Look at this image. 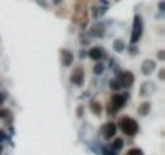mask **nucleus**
Instances as JSON below:
<instances>
[{
	"label": "nucleus",
	"instance_id": "1",
	"mask_svg": "<svg viewBox=\"0 0 165 155\" xmlns=\"http://www.w3.org/2000/svg\"><path fill=\"white\" fill-rule=\"evenodd\" d=\"M120 128H121V131H123L126 136H134L136 132L139 131L138 123H136L133 118H130V116H123L120 119Z\"/></svg>",
	"mask_w": 165,
	"mask_h": 155
},
{
	"label": "nucleus",
	"instance_id": "2",
	"mask_svg": "<svg viewBox=\"0 0 165 155\" xmlns=\"http://www.w3.org/2000/svg\"><path fill=\"white\" fill-rule=\"evenodd\" d=\"M126 98H128V94H115L112 97V100H110V107H109V113L113 115V113H117V111L121 108V107H125V103H126Z\"/></svg>",
	"mask_w": 165,
	"mask_h": 155
},
{
	"label": "nucleus",
	"instance_id": "3",
	"mask_svg": "<svg viewBox=\"0 0 165 155\" xmlns=\"http://www.w3.org/2000/svg\"><path fill=\"white\" fill-rule=\"evenodd\" d=\"M142 34V18L139 15L134 16V24H133V32H131V44H136L141 39Z\"/></svg>",
	"mask_w": 165,
	"mask_h": 155
},
{
	"label": "nucleus",
	"instance_id": "4",
	"mask_svg": "<svg viewBox=\"0 0 165 155\" xmlns=\"http://www.w3.org/2000/svg\"><path fill=\"white\" fill-rule=\"evenodd\" d=\"M70 78H71V82H73L75 86H83L84 84V69H83V66H76Z\"/></svg>",
	"mask_w": 165,
	"mask_h": 155
},
{
	"label": "nucleus",
	"instance_id": "5",
	"mask_svg": "<svg viewBox=\"0 0 165 155\" xmlns=\"http://www.w3.org/2000/svg\"><path fill=\"white\" fill-rule=\"evenodd\" d=\"M100 132H102V136L105 139H112L117 132V124L115 123H105L102 126V129H100Z\"/></svg>",
	"mask_w": 165,
	"mask_h": 155
},
{
	"label": "nucleus",
	"instance_id": "6",
	"mask_svg": "<svg viewBox=\"0 0 165 155\" xmlns=\"http://www.w3.org/2000/svg\"><path fill=\"white\" fill-rule=\"evenodd\" d=\"M120 84L121 86H125V87H130L131 84L134 82V74L131 73V71H123L120 74Z\"/></svg>",
	"mask_w": 165,
	"mask_h": 155
},
{
	"label": "nucleus",
	"instance_id": "7",
	"mask_svg": "<svg viewBox=\"0 0 165 155\" xmlns=\"http://www.w3.org/2000/svg\"><path fill=\"white\" fill-rule=\"evenodd\" d=\"M60 55H62V65L63 66H70L71 63H73V53H71L70 50L63 48V50L60 52Z\"/></svg>",
	"mask_w": 165,
	"mask_h": 155
},
{
	"label": "nucleus",
	"instance_id": "8",
	"mask_svg": "<svg viewBox=\"0 0 165 155\" xmlns=\"http://www.w3.org/2000/svg\"><path fill=\"white\" fill-rule=\"evenodd\" d=\"M141 69H142V73H144L146 76L152 74V71L155 69V61H152V60H144V63H142Z\"/></svg>",
	"mask_w": 165,
	"mask_h": 155
},
{
	"label": "nucleus",
	"instance_id": "9",
	"mask_svg": "<svg viewBox=\"0 0 165 155\" xmlns=\"http://www.w3.org/2000/svg\"><path fill=\"white\" fill-rule=\"evenodd\" d=\"M104 57V50L100 47H92L89 50V58L91 60H100Z\"/></svg>",
	"mask_w": 165,
	"mask_h": 155
},
{
	"label": "nucleus",
	"instance_id": "10",
	"mask_svg": "<svg viewBox=\"0 0 165 155\" xmlns=\"http://www.w3.org/2000/svg\"><path fill=\"white\" fill-rule=\"evenodd\" d=\"M89 108H91V111L94 115H100V113H102V105H100L97 100H92L91 105H89Z\"/></svg>",
	"mask_w": 165,
	"mask_h": 155
},
{
	"label": "nucleus",
	"instance_id": "11",
	"mask_svg": "<svg viewBox=\"0 0 165 155\" xmlns=\"http://www.w3.org/2000/svg\"><path fill=\"white\" fill-rule=\"evenodd\" d=\"M149 110H150V103L149 102H144V103H141V107L138 108V113L141 116H146L149 113Z\"/></svg>",
	"mask_w": 165,
	"mask_h": 155
},
{
	"label": "nucleus",
	"instance_id": "12",
	"mask_svg": "<svg viewBox=\"0 0 165 155\" xmlns=\"http://www.w3.org/2000/svg\"><path fill=\"white\" fill-rule=\"evenodd\" d=\"M125 47H126V45H125V42L121 40V39H117L115 42H113V48H115L117 52H123Z\"/></svg>",
	"mask_w": 165,
	"mask_h": 155
},
{
	"label": "nucleus",
	"instance_id": "13",
	"mask_svg": "<svg viewBox=\"0 0 165 155\" xmlns=\"http://www.w3.org/2000/svg\"><path fill=\"white\" fill-rule=\"evenodd\" d=\"M91 34H92V36H102V34H104V27L100 26V24H96L91 29Z\"/></svg>",
	"mask_w": 165,
	"mask_h": 155
},
{
	"label": "nucleus",
	"instance_id": "14",
	"mask_svg": "<svg viewBox=\"0 0 165 155\" xmlns=\"http://www.w3.org/2000/svg\"><path fill=\"white\" fill-rule=\"evenodd\" d=\"M121 147H123V139H115V140H113V144H112L113 150H120Z\"/></svg>",
	"mask_w": 165,
	"mask_h": 155
},
{
	"label": "nucleus",
	"instance_id": "15",
	"mask_svg": "<svg viewBox=\"0 0 165 155\" xmlns=\"http://www.w3.org/2000/svg\"><path fill=\"white\" fill-rule=\"evenodd\" d=\"M94 73L96 74H102L104 73V65H102V63H97V65L94 66Z\"/></svg>",
	"mask_w": 165,
	"mask_h": 155
},
{
	"label": "nucleus",
	"instance_id": "16",
	"mask_svg": "<svg viewBox=\"0 0 165 155\" xmlns=\"http://www.w3.org/2000/svg\"><path fill=\"white\" fill-rule=\"evenodd\" d=\"M110 87H112L113 90H118V89L121 87V84H120V81H110Z\"/></svg>",
	"mask_w": 165,
	"mask_h": 155
},
{
	"label": "nucleus",
	"instance_id": "17",
	"mask_svg": "<svg viewBox=\"0 0 165 155\" xmlns=\"http://www.w3.org/2000/svg\"><path fill=\"white\" fill-rule=\"evenodd\" d=\"M126 155H142V152L139 149H131V150H128Z\"/></svg>",
	"mask_w": 165,
	"mask_h": 155
},
{
	"label": "nucleus",
	"instance_id": "18",
	"mask_svg": "<svg viewBox=\"0 0 165 155\" xmlns=\"http://www.w3.org/2000/svg\"><path fill=\"white\" fill-rule=\"evenodd\" d=\"M100 3H104V5H109V3H112V2H115V0H99Z\"/></svg>",
	"mask_w": 165,
	"mask_h": 155
},
{
	"label": "nucleus",
	"instance_id": "19",
	"mask_svg": "<svg viewBox=\"0 0 165 155\" xmlns=\"http://www.w3.org/2000/svg\"><path fill=\"white\" fill-rule=\"evenodd\" d=\"M163 76H165V71L160 69V71H159V79H163Z\"/></svg>",
	"mask_w": 165,
	"mask_h": 155
},
{
	"label": "nucleus",
	"instance_id": "20",
	"mask_svg": "<svg viewBox=\"0 0 165 155\" xmlns=\"http://www.w3.org/2000/svg\"><path fill=\"white\" fill-rule=\"evenodd\" d=\"M5 137H7V136H5V132H3V131H0V142H2Z\"/></svg>",
	"mask_w": 165,
	"mask_h": 155
},
{
	"label": "nucleus",
	"instance_id": "21",
	"mask_svg": "<svg viewBox=\"0 0 165 155\" xmlns=\"http://www.w3.org/2000/svg\"><path fill=\"white\" fill-rule=\"evenodd\" d=\"M163 57H165V55H163V50H160V52H159V60H163Z\"/></svg>",
	"mask_w": 165,
	"mask_h": 155
},
{
	"label": "nucleus",
	"instance_id": "22",
	"mask_svg": "<svg viewBox=\"0 0 165 155\" xmlns=\"http://www.w3.org/2000/svg\"><path fill=\"white\" fill-rule=\"evenodd\" d=\"M3 100H5V95L0 92V103H3Z\"/></svg>",
	"mask_w": 165,
	"mask_h": 155
},
{
	"label": "nucleus",
	"instance_id": "23",
	"mask_svg": "<svg viewBox=\"0 0 165 155\" xmlns=\"http://www.w3.org/2000/svg\"><path fill=\"white\" fill-rule=\"evenodd\" d=\"M78 115H80V116H83V107H80V108H78Z\"/></svg>",
	"mask_w": 165,
	"mask_h": 155
},
{
	"label": "nucleus",
	"instance_id": "24",
	"mask_svg": "<svg viewBox=\"0 0 165 155\" xmlns=\"http://www.w3.org/2000/svg\"><path fill=\"white\" fill-rule=\"evenodd\" d=\"M159 8H160V11H162V10L165 8V5H163V2H160V3H159Z\"/></svg>",
	"mask_w": 165,
	"mask_h": 155
},
{
	"label": "nucleus",
	"instance_id": "25",
	"mask_svg": "<svg viewBox=\"0 0 165 155\" xmlns=\"http://www.w3.org/2000/svg\"><path fill=\"white\" fill-rule=\"evenodd\" d=\"M63 2V0H54V3H57V5H59V3H62Z\"/></svg>",
	"mask_w": 165,
	"mask_h": 155
}]
</instances>
